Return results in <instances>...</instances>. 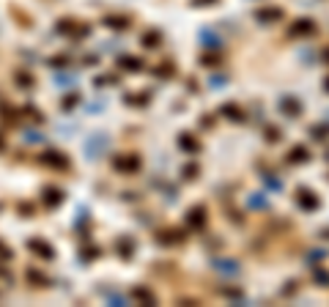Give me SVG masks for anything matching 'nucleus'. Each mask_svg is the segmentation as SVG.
<instances>
[{
  "mask_svg": "<svg viewBox=\"0 0 329 307\" xmlns=\"http://www.w3.org/2000/svg\"><path fill=\"white\" fill-rule=\"evenodd\" d=\"M316 280H321V285H329V274H326V272H318Z\"/></svg>",
  "mask_w": 329,
  "mask_h": 307,
  "instance_id": "15",
  "label": "nucleus"
},
{
  "mask_svg": "<svg viewBox=\"0 0 329 307\" xmlns=\"http://www.w3.org/2000/svg\"><path fill=\"white\" fill-rule=\"evenodd\" d=\"M44 162H50V165H58V168H63V165H66V159H63L61 154H44Z\"/></svg>",
  "mask_w": 329,
  "mask_h": 307,
  "instance_id": "6",
  "label": "nucleus"
},
{
  "mask_svg": "<svg viewBox=\"0 0 329 307\" xmlns=\"http://www.w3.org/2000/svg\"><path fill=\"white\" fill-rule=\"evenodd\" d=\"M189 222L195 225V228L203 225V209H195V211H192V214H189Z\"/></svg>",
  "mask_w": 329,
  "mask_h": 307,
  "instance_id": "7",
  "label": "nucleus"
},
{
  "mask_svg": "<svg viewBox=\"0 0 329 307\" xmlns=\"http://www.w3.org/2000/svg\"><path fill=\"white\" fill-rule=\"evenodd\" d=\"M214 266H217L220 272H225V274H230V272H236V269H239L236 263H228V261H214Z\"/></svg>",
  "mask_w": 329,
  "mask_h": 307,
  "instance_id": "5",
  "label": "nucleus"
},
{
  "mask_svg": "<svg viewBox=\"0 0 329 307\" xmlns=\"http://www.w3.org/2000/svg\"><path fill=\"white\" fill-rule=\"evenodd\" d=\"M58 83L63 85V88H69V85L74 83V77H69V74H61V77H58Z\"/></svg>",
  "mask_w": 329,
  "mask_h": 307,
  "instance_id": "12",
  "label": "nucleus"
},
{
  "mask_svg": "<svg viewBox=\"0 0 329 307\" xmlns=\"http://www.w3.org/2000/svg\"><path fill=\"white\" fill-rule=\"evenodd\" d=\"M266 203H269V200L261 198V195H258V198H250V206H253V209H266Z\"/></svg>",
  "mask_w": 329,
  "mask_h": 307,
  "instance_id": "9",
  "label": "nucleus"
},
{
  "mask_svg": "<svg viewBox=\"0 0 329 307\" xmlns=\"http://www.w3.org/2000/svg\"><path fill=\"white\" fill-rule=\"evenodd\" d=\"M285 113H288V115H299V101L294 105V101L285 99Z\"/></svg>",
  "mask_w": 329,
  "mask_h": 307,
  "instance_id": "10",
  "label": "nucleus"
},
{
  "mask_svg": "<svg viewBox=\"0 0 329 307\" xmlns=\"http://www.w3.org/2000/svg\"><path fill=\"white\" fill-rule=\"evenodd\" d=\"M280 17V9H263V11H258V19L261 22H272V19H277Z\"/></svg>",
  "mask_w": 329,
  "mask_h": 307,
  "instance_id": "3",
  "label": "nucleus"
},
{
  "mask_svg": "<svg viewBox=\"0 0 329 307\" xmlns=\"http://www.w3.org/2000/svg\"><path fill=\"white\" fill-rule=\"evenodd\" d=\"M313 30V22L310 19H304V22H299V25H294V33L299 36V33H310Z\"/></svg>",
  "mask_w": 329,
  "mask_h": 307,
  "instance_id": "8",
  "label": "nucleus"
},
{
  "mask_svg": "<svg viewBox=\"0 0 329 307\" xmlns=\"http://www.w3.org/2000/svg\"><path fill=\"white\" fill-rule=\"evenodd\" d=\"M200 38H203L206 47H220V36L211 33V30H203V33H200Z\"/></svg>",
  "mask_w": 329,
  "mask_h": 307,
  "instance_id": "2",
  "label": "nucleus"
},
{
  "mask_svg": "<svg viewBox=\"0 0 329 307\" xmlns=\"http://www.w3.org/2000/svg\"><path fill=\"white\" fill-rule=\"evenodd\" d=\"M299 206H302V209H316V206H318V198H316L313 192H302V195H299Z\"/></svg>",
  "mask_w": 329,
  "mask_h": 307,
  "instance_id": "1",
  "label": "nucleus"
},
{
  "mask_svg": "<svg viewBox=\"0 0 329 307\" xmlns=\"http://www.w3.org/2000/svg\"><path fill=\"white\" fill-rule=\"evenodd\" d=\"M146 44H148V47H157V44H159V33H148V36H146Z\"/></svg>",
  "mask_w": 329,
  "mask_h": 307,
  "instance_id": "13",
  "label": "nucleus"
},
{
  "mask_svg": "<svg viewBox=\"0 0 329 307\" xmlns=\"http://www.w3.org/2000/svg\"><path fill=\"white\" fill-rule=\"evenodd\" d=\"M47 203H61V192H52V190H47Z\"/></svg>",
  "mask_w": 329,
  "mask_h": 307,
  "instance_id": "11",
  "label": "nucleus"
},
{
  "mask_svg": "<svg viewBox=\"0 0 329 307\" xmlns=\"http://www.w3.org/2000/svg\"><path fill=\"white\" fill-rule=\"evenodd\" d=\"M326 91H329V80H326Z\"/></svg>",
  "mask_w": 329,
  "mask_h": 307,
  "instance_id": "17",
  "label": "nucleus"
},
{
  "mask_svg": "<svg viewBox=\"0 0 329 307\" xmlns=\"http://www.w3.org/2000/svg\"><path fill=\"white\" fill-rule=\"evenodd\" d=\"M107 25H110V28H118V25H121V28H124V25H126V19H118V17H110V19H107Z\"/></svg>",
  "mask_w": 329,
  "mask_h": 307,
  "instance_id": "14",
  "label": "nucleus"
},
{
  "mask_svg": "<svg viewBox=\"0 0 329 307\" xmlns=\"http://www.w3.org/2000/svg\"><path fill=\"white\" fill-rule=\"evenodd\" d=\"M203 3H217V0H195V6H203Z\"/></svg>",
  "mask_w": 329,
  "mask_h": 307,
  "instance_id": "16",
  "label": "nucleus"
},
{
  "mask_svg": "<svg viewBox=\"0 0 329 307\" xmlns=\"http://www.w3.org/2000/svg\"><path fill=\"white\" fill-rule=\"evenodd\" d=\"M30 250H36V253H42L44 258H50V255H52V250L47 247L44 241H30Z\"/></svg>",
  "mask_w": 329,
  "mask_h": 307,
  "instance_id": "4",
  "label": "nucleus"
}]
</instances>
